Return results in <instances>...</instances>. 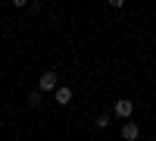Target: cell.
I'll use <instances>...</instances> for the list:
<instances>
[{"label":"cell","mask_w":156,"mask_h":141,"mask_svg":"<svg viewBox=\"0 0 156 141\" xmlns=\"http://www.w3.org/2000/svg\"><path fill=\"white\" fill-rule=\"evenodd\" d=\"M112 113H115V116H119V119H131V113H134V104H131V100H115V107H112Z\"/></svg>","instance_id":"7a4b0ae2"},{"label":"cell","mask_w":156,"mask_h":141,"mask_svg":"<svg viewBox=\"0 0 156 141\" xmlns=\"http://www.w3.org/2000/svg\"><path fill=\"white\" fill-rule=\"evenodd\" d=\"M59 88V75L56 72H44L41 79H37V91L41 94H50V91H56Z\"/></svg>","instance_id":"6da1fadb"},{"label":"cell","mask_w":156,"mask_h":141,"mask_svg":"<svg viewBox=\"0 0 156 141\" xmlns=\"http://www.w3.org/2000/svg\"><path fill=\"white\" fill-rule=\"evenodd\" d=\"M122 138H125V141H137V138H140V125H137L134 119H128V122L122 125Z\"/></svg>","instance_id":"3957f363"},{"label":"cell","mask_w":156,"mask_h":141,"mask_svg":"<svg viewBox=\"0 0 156 141\" xmlns=\"http://www.w3.org/2000/svg\"><path fill=\"white\" fill-rule=\"evenodd\" d=\"M53 94H56V104H59V107H69V104H72V91H69V88H62V85H59Z\"/></svg>","instance_id":"277c9868"},{"label":"cell","mask_w":156,"mask_h":141,"mask_svg":"<svg viewBox=\"0 0 156 141\" xmlns=\"http://www.w3.org/2000/svg\"><path fill=\"white\" fill-rule=\"evenodd\" d=\"M97 129H109V113H100L97 116Z\"/></svg>","instance_id":"8992f818"},{"label":"cell","mask_w":156,"mask_h":141,"mask_svg":"<svg viewBox=\"0 0 156 141\" xmlns=\"http://www.w3.org/2000/svg\"><path fill=\"white\" fill-rule=\"evenodd\" d=\"M41 104H44V94H41V91H31V94H28V107L41 110Z\"/></svg>","instance_id":"5b68a950"}]
</instances>
